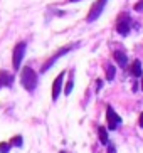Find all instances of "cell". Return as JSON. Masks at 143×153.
<instances>
[{
  "label": "cell",
  "instance_id": "6da1fadb",
  "mask_svg": "<svg viewBox=\"0 0 143 153\" xmlns=\"http://www.w3.org/2000/svg\"><path fill=\"white\" fill-rule=\"evenodd\" d=\"M20 82L27 91H34L37 86V74L34 72V69L31 68H24L20 72Z\"/></svg>",
  "mask_w": 143,
  "mask_h": 153
},
{
  "label": "cell",
  "instance_id": "7a4b0ae2",
  "mask_svg": "<svg viewBox=\"0 0 143 153\" xmlns=\"http://www.w3.org/2000/svg\"><path fill=\"white\" fill-rule=\"evenodd\" d=\"M25 42H19L13 49V56H12V64H13V69L19 71L20 69V62H22L24 56H25Z\"/></svg>",
  "mask_w": 143,
  "mask_h": 153
},
{
  "label": "cell",
  "instance_id": "3957f363",
  "mask_svg": "<svg viewBox=\"0 0 143 153\" xmlns=\"http://www.w3.org/2000/svg\"><path fill=\"white\" fill-rule=\"evenodd\" d=\"M106 2H108V0H96V2L93 4V7L89 9V14H88L86 20H88V22H94V20L101 15V12H103Z\"/></svg>",
  "mask_w": 143,
  "mask_h": 153
},
{
  "label": "cell",
  "instance_id": "277c9868",
  "mask_svg": "<svg viewBox=\"0 0 143 153\" xmlns=\"http://www.w3.org/2000/svg\"><path fill=\"white\" fill-rule=\"evenodd\" d=\"M130 27H131V19H130V15H128V14H121L120 19H118V22H116V30H118V34H121V36H128Z\"/></svg>",
  "mask_w": 143,
  "mask_h": 153
},
{
  "label": "cell",
  "instance_id": "5b68a950",
  "mask_svg": "<svg viewBox=\"0 0 143 153\" xmlns=\"http://www.w3.org/2000/svg\"><path fill=\"white\" fill-rule=\"evenodd\" d=\"M106 120H108V130H116L118 126L121 125V118L116 114V111L108 106L106 108Z\"/></svg>",
  "mask_w": 143,
  "mask_h": 153
},
{
  "label": "cell",
  "instance_id": "8992f818",
  "mask_svg": "<svg viewBox=\"0 0 143 153\" xmlns=\"http://www.w3.org/2000/svg\"><path fill=\"white\" fill-rule=\"evenodd\" d=\"M71 49H72L71 45H67V47H63V49H61V51H57V52H56V54H54L52 57H51L49 61H47V62H45L44 66H42V69H40V71H42V72H45V71H47V69L51 68V66H52L54 62H56V61H57L59 57H61V56L67 54V52H69V51H71Z\"/></svg>",
  "mask_w": 143,
  "mask_h": 153
},
{
  "label": "cell",
  "instance_id": "52a82bcc",
  "mask_svg": "<svg viewBox=\"0 0 143 153\" xmlns=\"http://www.w3.org/2000/svg\"><path fill=\"white\" fill-rule=\"evenodd\" d=\"M64 76H66V72H61L56 79H54V84H52V99L56 101V99L59 98V94H61V89H63V81H64Z\"/></svg>",
  "mask_w": 143,
  "mask_h": 153
},
{
  "label": "cell",
  "instance_id": "ba28073f",
  "mask_svg": "<svg viewBox=\"0 0 143 153\" xmlns=\"http://www.w3.org/2000/svg\"><path fill=\"white\" fill-rule=\"evenodd\" d=\"M12 81H13L12 74H9L7 71L0 72V88H4V86H12Z\"/></svg>",
  "mask_w": 143,
  "mask_h": 153
},
{
  "label": "cell",
  "instance_id": "9c48e42d",
  "mask_svg": "<svg viewBox=\"0 0 143 153\" xmlns=\"http://www.w3.org/2000/svg\"><path fill=\"white\" fill-rule=\"evenodd\" d=\"M115 59H116V62L120 64V66H126V62H128V57H126L125 52H121V51H116V52H115Z\"/></svg>",
  "mask_w": 143,
  "mask_h": 153
},
{
  "label": "cell",
  "instance_id": "30bf717a",
  "mask_svg": "<svg viewBox=\"0 0 143 153\" xmlns=\"http://www.w3.org/2000/svg\"><path fill=\"white\" fill-rule=\"evenodd\" d=\"M131 74H133L135 77L142 76V62H140V61H135V62L131 64Z\"/></svg>",
  "mask_w": 143,
  "mask_h": 153
},
{
  "label": "cell",
  "instance_id": "8fae6325",
  "mask_svg": "<svg viewBox=\"0 0 143 153\" xmlns=\"http://www.w3.org/2000/svg\"><path fill=\"white\" fill-rule=\"evenodd\" d=\"M98 135H99V141L103 145H108V131L104 126H99L98 128Z\"/></svg>",
  "mask_w": 143,
  "mask_h": 153
},
{
  "label": "cell",
  "instance_id": "7c38bea8",
  "mask_svg": "<svg viewBox=\"0 0 143 153\" xmlns=\"http://www.w3.org/2000/svg\"><path fill=\"white\" fill-rule=\"evenodd\" d=\"M115 71H116L115 66H111V64H108L106 66V79L108 81H111L113 77H115Z\"/></svg>",
  "mask_w": 143,
  "mask_h": 153
},
{
  "label": "cell",
  "instance_id": "4fadbf2b",
  "mask_svg": "<svg viewBox=\"0 0 143 153\" xmlns=\"http://www.w3.org/2000/svg\"><path fill=\"white\" fill-rule=\"evenodd\" d=\"M9 143L12 145V146H22V143H24V140H22V136H20V135H17V136H13V138L10 140Z\"/></svg>",
  "mask_w": 143,
  "mask_h": 153
},
{
  "label": "cell",
  "instance_id": "5bb4252c",
  "mask_svg": "<svg viewBox=\"0 0 143 153\" xmlns=\"http://www.w3.org/2000/svg\"><path fill=\"white\" fill-rule=\"evenodd\" d=\"M72 86H74V79H72V72H71V79L67 81V84H66V89H64V94H71V91H72Z\"/></svg>",
  "mask_w": 143,
  "mask_h": 153
},
{
  "label": "cell",
  "instance_id": "9a60e30c",
  "mask_svg": "<svg viewBox=\"0 0 143 153\" xmlns=\"http://www.w3.org/2000/svg\"><path fill=\"white\" fill-rule=\"evenodd\" d=\"M10 148H12V145H10L9 141H7V143H5V141L0 143V153H9Z\"/></svg>",
  "mask_w": 143,
  "mask_h": 153
},
{
  "label": "cell",
  "instance_id": "2e32d148",
  "mask_svg": "<svg viewBox=\"0 0 143 153\" xmlns=\"http://www.w3.org/2000/svg\"><path fill=\"white\" fill-rule=\"evenodd\" d=\"M142 9H143V0L140 2V4H136V5H135V10H142Z\"/></svg>",
  "mask_w": 143,
  "mask_h": 153
},
{
  "label": "cell",
  "instance_id": "e0dca14e",
  "mask_svg": "<svg viewBox=\"0 0 143 153\" xmlns=\"http://www.w3.org/2000/svg\"><path fill=\"white\" fill-rule=\"evenodd\" d=\"M138 125L143 128V113H140V121H138Z\"/></svg>",
  "mask_w": 143,
  "mask_h": 153
},
{
  "label": "cell",
  "instance_id": "ac0fdd59",
  "mask_svg": "<svg viewBox=\"0 0 143 153\" xmlns=\"http://www.w3.org/2000/svg\"><path fill=\"white\" fill-rule=\"evenodd\" d=\"M142 89H143V76H142Z\"/></svg>",
  "mask_w": 143,
  "mask_h": 153
},
{
  "label": "cell",
  "instance_id": "d6986e66",
  "mask_svg": "<svg viewBox=\"0 0 143 153\" xmlns=\"http://www.w3.org/2000/svg\"><path fill=\"white\" fill-rule=\"evenodd\" d=\"M69 2H79V0H69Z\"/></svg>",
  "mask_w": 143,
  "mask_h": 153
},
{
  "label": "cell",
  "instance_id": "ffe728a7",
  "mask_svg": "<svg viewBox=\"0 0 143 153\" xmlns=\"http://www.w3.org/2000/svg\"><path fill=\"white\" fill-rule=\"evenodd\" d=\"M59 153H66V152H59Z\"/></svg>",
  "mask_w": 143,
  "mask_h": 153
}]
</instances>
